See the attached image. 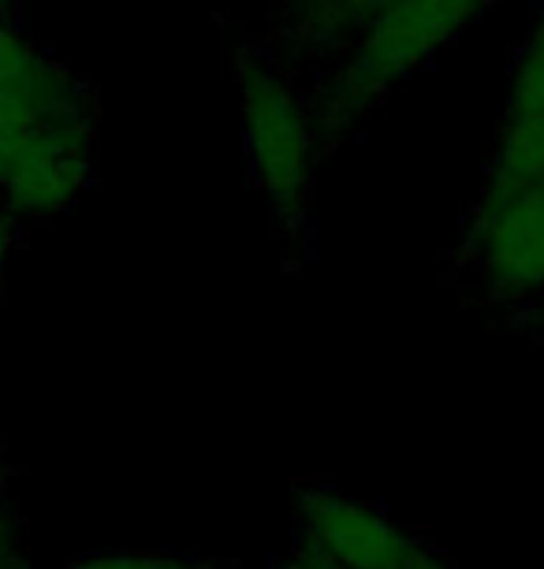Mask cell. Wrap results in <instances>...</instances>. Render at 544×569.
I'll list each match as a JSON object with an SVG mask.
<instances>
[{"instance_id": "obj_6", "label": "cell", "mask_w": 544, "mask_h": 569, "mask_svg": "<svg viewBox=\"0 0 544 569\" xmlns=\"http://www.w3.org/2000/svg\"><path fill=\"white\" fill-rule=\"evenodd\" d=\"M384 4L388 0H295L291 23H287V41H291L298 57L339 60L350 49V41L362 34V27Z\"/></svg>"}, {"instance_id": "obj_4", "label": "cell", "mask_w": 544, "mask_h": 569, "mask_svg": "<svg viewBox=\"0 0 544 569\" xmlns=\"http://www.w3.org/2000/svg\"><path fill=\"white\" fill-rule=\"evenodd\" d=\"M98 171V109L79 104L34 127L0 164V212L38 223L68 212Z\"/></svg>"}, {"instance_id": "obj_1", "label": "cell", "mask_w": 544, "mask_h": 569, "mask_svg": "<svg viewBox=\"0 0 544 569\" xmlns=\"http://www.w3.org/2000/svg\"><path fill=\"white\" fill-rule=\"evenodd\" d=\"M496 0H388L309 93L325 149L482 19Z\"/></svg>"}, {"instance_id": "obj_16", "label": "cell", "mask_w": 544, "mask_h": 569, "mask_svg": "<svg viewBox=\"0 0 544 569\" xmlns=\"http://www.w3.org/2000/svg\"><path fill=\"white\" fill-rule=\"evenodd\" d=\"M19 569H41V566H30V562H19Z\"/></svg>"}, {"instance_id": "obj_8", "label": "cell", "mask_w": 544, "mask_h": 569, "mask_svg": "<svg viewBox=\"0 0 544 569\" xmlns=\"http://www.w3.org/2000/svg\"><path fill=\"white\" fill-rule=\"evenodd\" d=\"M63 569H217L179 551H90L71 558Z\"/></svg>"}, {"instance_id": "obj_5", "label": "cell", "mask_w": 544, "mask_h": 569, "mask_svg": "<svg viewBox=\"0 0 544 569\" xmlns=\"http://www.w3.org/2000/svg\"><path fill=\"white\" fill-rule=\"evenodd\" d=\"M295 540L344 569H418L433 551L388 510L328 485H306L295 499Z\"/></svg>"}, {"instance_id": "obj_10", "label": "cell", "mask_w": 544, "mask_h": 569, "mask_svg": "<svg viewBox=\"0 0 544 569\" xmlns=\"http://www.w3.org/2000/svg\"><path fill=\"white\" fill-rule=\"evenodd\" d=\"M280 569H344V566H336L333 558L322 555L317 547L295 540L291 547H287V558L280 562Z\"/></svg>"}, {"instance_id": "obj_12", "label": "cell", "mask_w": 544, "mask_h": 569, "mask_svg": "<svg viewBox=\"0 0 544 569\" xmlns=\"http://www.w3.org/2000/svg\"><path fill=\"white\" fill-rule=\"evenodd\" d=\"M522 325H526L537 339H544V298H541V302L526 306V317H522Z\"/></svg>"}, {"instance_id": "obj_3", "label": "cell", "mask_w": 544, "mask_h": 569, "mask_svg": "<svg viewBox=\"0 0 544 569\" xmlns=\"http://www.w3.org/2000/svg\"><path fill=\"white\" fill-rule=\"evenodd\" d=\"M466 272L496 306L544 298V179L518 190H477L463 234Z\"/></svg>"}, {"instance_id": "obj_2", "label": "cell", "mask_w": 544, "mask_h": 569, "mask_svg": "<svg viewBox=\"0 0 544 569\" xmlns=\"http://www.w3.org/2000/svg\"><path fill=\"white\" fill-rule=\"evenodd\" d=\"M236 79L250 176L269 201L276 228L298 242L309 217L317 164L325 160V138L317 131L314 104L295 90L291 74L280 63L250 49L236 57Z\"/></svg>"}, {"instance_id": "obj_9", "label": "cell", "mask_w": 544, "mask_h": 569, "mask_svg": "<svg viewBox=\"0 0 544 569\" xmlns=\"http://www.w3.org/2000/svg\"><path fill=\"white\" fill-rule=\"evenodd\" d=\"M23 562V525L0 499V569H19Z\"/></svg>"}, {"instance_id": "obj_13", "label": "cell", "mask_w": 544, "mask_h": 569, "mask_svg": "<svg viewBox=\"0 0 544 569\" xmlns=\"http://www.w3.org/2000/svg\"><path fill=\"white\" fill-rule=\"evenodd\" d=\"M418 569H455V566L447 562V558H444V555H441V551H436V547H433V551L422 558V566H418Z\"/></svg>"}, {"instance_id": "obj_17", "label": "cell", "mask_w": 544, "mask_h": 569, "mask_svg": "<svg viewBox=\"0 0 544 569\" xmlns=\"http://www.w3.org/2000/svg\"><path fill=\"white\" fill-rule=\"evenodd\" d=\"M287 4H295V0H287Z\"/></svg>"}, {"instance_id": "obj_15", "label": "cell", "mask_w": 544, "mask_h": 569, "mask_svg": "<svg viewBox=\"0 0 544 569\" xmlns=\"http://www.w3.org/2000/svg\"><path fill=\"white\" fill-rule=\"evenodd\" d=\"M0 12H12L16 16V0H0Z\"/></svg>"}, {"instance_id": "obj_11", "label": "cell", "mask_w": 544, "mask_h": 569, "mask_svg": "<svg viewBox=\"0 0 544 569\" xmlns=\"http://www.w3.org/2000/svg\"><path fill=\"white\" fill-rule=\"evenodd\" d=\"M23 234V223L12 220L8 212H0V287H4V276H8V257H12V246L16 239Z\"/></svg>"}, {"instance_id": "obj_14", "label": "cell", "mask_w": 544, "mask_h": 569, "mask_svg": "<svg viewBox=\"0 0 544 569\" xmlns=\"http://www.w3.org/2000/svg\"><path fill=\"white\" fill-rule=\"evenodd\" d=\"M4 485H8V458H4V450H0V499H4Z\"/></svg>"}, {"instance_id": "obj_7", "label": "cell", "mask_w": 544, "mask_h": 569, "mask_svg": "<svg viewBox=\"0 0 544 569\" xmlns=\"http://www.w3.org/2000/svg\"><path fill=\"white\" fill-rule=\"evenodd\" d=\"M504 123H544V0H537L533 23L515 52Z\"/></svg>"}]
</instances>
